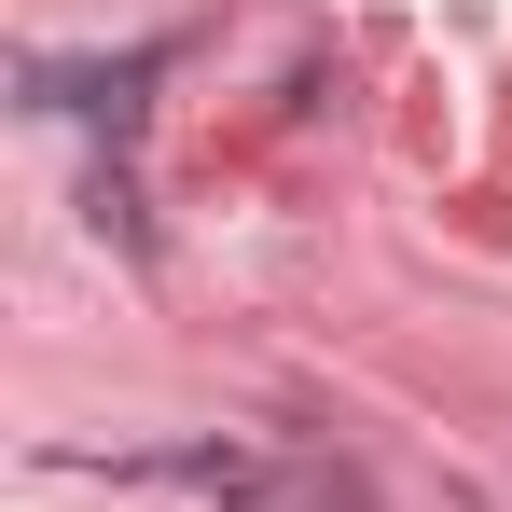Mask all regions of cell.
<instances>
[{"instance_id": "obj_2", "label": "cell", "mask_w": 512, "mask_h": 512, "mask_svg": "<svg viewBox=\"0 0 512 512\" xmlns=\"http://www.w3.org/2000/svg\"><path fill=\"white\" fill-rule=\"evenodd\" d=\"M125 471H153V485H208V499H250V485H263L250 443H167V457H125Z\"/></svg>"}, {"instance_id": "obj_1", "label": "cell", "mask_w": 512, "mask_h": 512, "mask_svg": "<svg viewBox=\"0 0 512 512\" xmlns=\"http://www.w3.org/2000/svg\"><path fill=\"white\" fill-rule=\"evenodd\" d=\"M28 97L42 111H84V125H139V97H153V56H111V70H28Z\"/></svg>"}]
</instances>
